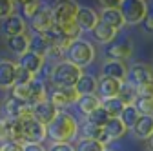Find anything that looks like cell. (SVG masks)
<instances>
[{"label":"cell","mask_w":153,"mask_h":151,"mask_svg":"<svg viewBox=\"0 0 153 151\" xmlns=\"http://www.w3.org/2000/svg\"><path fill=\"white\" fill-rule=\"evenodd\" d=\"M18 66L15 60H0V89H11L16 80Z\"/></svg>","instance_id":"17"},{"label":"cell","mask_w":153,"mask_h":151,"mask_svg":"<svg viewBox=\"0 0 153 151\" xmlns=\"http://www.w3.org/2000/svg\"><path fill=\"white\" fill-rule=\"evenodd\" d=\"M6 46L11 53H15L16 56H22L27 47H29V35H16V36H9L6 38Z\"/></svg>","instance_id":"27"},{"label":"cell","mask_w":153,"mask_h":151,"mask_svg":"<svg viewBox=\"0 0 153 151\" xmlns=\"http://www.w3.org/2000/svg\"><path fill=\"white\" fill-rule=\"evenodd\" d=\"M15 9H16V2H13V0H0V20L15 15Z\"/></svg>","instance_id":"37"},{"label":"cell","mask_w":153,"mask_h":151,"mask_svg":"<svg viewBox=\"0 0 153 151\" xmlns=\"http://www.w3.org/2000/svg\"><path fill=\"white\" fill-rule=\"evenodd\" d=\"M16 6L20 7V11H22L20 16L24 18V20H31L33 15L42 7V4L38 2V0H29V2H27V0H26V2H16Z\"/></svg>","instance_id":"34"},{"label":"cell","mask_w":153,"mask_h":151,"mask_svg":"<svg viewBox=\"0 0 153 151\" xmlns=\"http://www.w3.org/2000/svg\"><path fill=\"white\" fill-rule=\"evenodd\" d=\"M119 11L124 18V24L128 26H137L146 16L149 15V7L144 0H120L119 2Z\"/></svg>","instance_id":"5"},{"label":"cell","mask_w":153,"mask_h":151,"mask_svg":"<svg viewBox=\"0 0 153 151\" xmlns=\"http://www.w3.org/2000/svg\"><path fill=\"white\" fill-rule=\"evenodd\" d=\"M22 124V142L26 144H44L46 140V126L36 122L33 117L20 120Z\"/></svg>","instance_id":"6"},{"label":"cell","mask_w":153,"mask_h":151,"mask_svg":"<svg viewBox=\"0 0 153 151\" xmlns=\"http://www.w3.org/2000/svg\"><path fill=\"white\" fill-rule=\"evenodd\" d=\"M27 87H29V98H27V102H29L31 106L48 100V93H49V89H48V84H46L42 78L35 77V78L29 82Z\"/></svg>","instance_id":"21"},{"label":"cell","mask_w":153,"mask_h":151,"mask_svg":"<svg viewBox=\"0 0 153 151\" xmlns=\"http://www.w3.org/2000/svg\"><path fill=\"white\" fill-rule=\"evenodd\" d=\"M27 31V24L20 15H11L4 20H0V33H2L6 38L9 36H16V35H26Z\"/></svg>","instance_id":"11"},{"label":"cell","mask_w":153,"mask_h":151,"mask_svg":"<svg viewBox=\"0 0 153 151\" xmlns=\"http://www.w3.org/2000/svg\"><path fill=\"white\" fill-rule=\"evenodd\" d=\"M131 106L137 109V113L140 117H151V113H153V97H135V100H133Z\"/></svg>","instance_id":"30"},{"label":"cell","mask_w":153,"mask_h":151,"mask_svg":"<svg viewBox=\"0 0 153 151\" xmlns=\"http://www.w3.org/2000/svg\"><path fill=\"white\" fill-rule=\"evenodd\" d=\"M73 89L76 91L79 97H86V95H95L97 93V77L89 73H82L80 78L75 82Z\"/></svg>","instance_id":"22"},{"label":"cell","mask_w":153,"mask_h":151,"mask_svg":"<svg viewBox=\"0 0 153 151\" xmlns=\"http://www.w3.org/2000/svg\"><path fill=\"white\" fill-rule=\"evenodd\" d=\"M139 113H137V109L133 107V106H124V109H122V113L119 115V118H120V122L124 124V127L129 131L133 126H135V122L139 120Z\"/></svg>","instance_id":"31"},{"label":"cell","mask_w":153,"mask_h":151,"mask_svg":"<svg viewBox=\"0 0 153 151\" xmlns=\"http://www.w3.org/2000/svg\"><path fill=\"white\" fill-rule=\"evenodd\" d=\"M75 106H76V111H79L82 117H86V118H88L95 109H99V107H100V98H99L97 95L79 97V100L75 102Z\"/></svg>","instance_id":"26"},{"label":"cell","mask_w":153,"mask_h":151,"mask_svg":"<svg viewBox=\"0 0 153 151\" xmlns=\"http://www.w3.org/2000/svg\"><path fill=\"white\" fill-rule=\"evenodd\" d=\"M100 7L102 9H113V7H119V2H117V0H102Z\"/></svg>","instance_id":"43"},{"label":"cell","mask_w":153,"mask_h":151,"mask_svg":"<svg viewBox=\"0 0 153 151\" xmlns=\"http://www.w3.org/2000/svg\"><path fill=\"white\" fill-rule=\"evenodd\" d=\"M56 115H59V109H56L49 100H44V102H38L31 107V117L36 120V122H40L44 126H48Z\"/></svg>","instance_id":"15"},{"label":"cell","mask_w":153,"mask_h":151,"mask_svg":"<svg viewBox=\"0 0 153 151\" xmlns=\"http://www.w3.org/2000/svg\"><path fill=\"white\" fill-rule=\"evenodd\" d=\"M88 122H91V124H95V126H99V127H102L108 120H109V117L106 115V111L102 109V107H99V109H95L91 115L86 118Z\"/></svg>","instance_id":"36"},{"label":"cell","mask_w":153,"mask_h":151,"mask_svg":"<svg viewBox=\"0 0 153 151\" xmlns=\"http://www.w3.org/2000/svg\"><path fill=\"white\" fill-rule=\"evenodd\" d=\"M48 100L59 111H64L66 107L75 106V102L79 100V95L73 87H53L48 93Z\"/></svg>","instance_id":"7"},{"label":"cell","mask_w":153,"mask_h":151,"mask_svg":"<svg viewBox=\"0 0 153 151\" xmlns=\"http://www.w3.org/2000/svg\"><path fill=\"white\" fill-rule=\"evenodd\" d=\"M22 151H46L44 144H26L22 142Z\"/></svg>","instance_id":"42"},{"label":"cell","mask_w":153,"mask_h":151,"mask_svg":"<svg viewBox=\"0 0 153 151\" xmlns=\"http://www.w3.org/2000/svg\"><path fill=\"white\" fill-rule=\"evenodd\" d=\"M29 27L33 35H44L53 27V20H51V7H40L33 18L29 20Z\"/></svg>","instance_id":"12"},{"label":"cell","mask_w":153,"mask_h":151,"mask_svg":"<svg viewBox=\"0 0 153 151\" xmlns=\"http://www.w3.org/2000/svg\"><path fill=\"white\" fill-rule=\"evenodd\" d=\"M2 142H22L20 120H9L0 117V144Z\"/></svg>","instance_id":"10"},{"label":"cell","mask_w":153,"mask_h":151,"mask_svg":"<svg viewBox=\"0 0 153 151\" xmlns=\"http://www.w3.org/2000/svg\"><path fill=\"white\" fill-rule=\"evenodd\" d=\"M79 4L76 2H59L51 7V20H53V26L62 29L64 33H68L73 40L80 38V31L75 24V16H76V11H79Z\"/></svg>","instance_id":"2"},{"label":"cell","mask_w":153,"mask_h":151,"mask_svg":"<svg viewBox=\"0 0 153 151\" xmlns=\"http://www.w3.org/2000/svg\"><path fill=\"white\" fill-rule=\"evenodd\" d=\"M75 151H106V146L100 144L99 140L91 138H79L75 144Z\"/></svg>","instance_id":"35"},{"label":"cell","mask_w":153,"mask_h":151,"mask_svg":"<svg viewBox=\"0 0 153 151\" xmlns=\"http://www.w3.org/2000/svg\"><path fill=\"white\" fill-rule=\"evenodd\" d=\"M0 151H22V142H2Z\"/></svg>","instance_id":"40"},{"label":"cell","mask_w":153,"mask_h":151,"mask_svg":"<svg viewBox=\"0 0 153 151\" xmlns=\"http://www.w3.org/2000/svg\"><path fill=\"white\" fill-rule=\"evenodd\" d=\"M27 51L46 58V55L51 51V46H49V42L44 38L42 35H29V47H27Z\"/></svg>","instance_id":"28"},{"label":"cell","mask_w":153,"mask_h":151,"mask_svg":"<svg viewBox=\"0 0 153 151\" xmlns=\"http://www.w3.org/2000/svg\"><path fill=\"white\" fill-rule=\"evenodd\" d=\"M79 131L82 133V138H91V140H99L100 142V137H102V127L95 126L88 120L82 122V126L79 127Z\"/></svg>","instance_id":"33"},{"label":"cell","mask_w":153,"mask_h":151,"mask_svg":"<svg viewBox=\"0 0 153 151\" xmlns=\"http://www.w3.org/2000/svg\"><path fill=\"white\" fill-rule=\"evenodd\" d=\"M106 151H113V149H108V147H106Z\"/></svg>","instance_id":"45"},{"label":"cell","mask_w":153,"mask_h":151,"mask_svg":"<svg viewBox=\"0 0 153 151\" xmlns=\"http://www.w3.org/2000/svg\"><path fill=\"white\" fill-rule=\"evenodd\" d=\"M120 84L122 82H117L113 78H106V77H100L97 78V95L100 100H106V98H115L119 95V89H120Z\"/></svg>","instance_id":"20"},{"label":"cell","mask_w":153,"mask_h":151,"mask_svg":"<svg viewBox=\"0 0 153 151\" xmlns=\"http://www.w3.org/2000/svg\"><path fill=\"white\" fill-rule=\"evenodd\" d=\"M100 107L106 111V115L109 118H119V115L124 109V104L115 97V98H106V100H100Z\"/></svg>","instance_id":"29"},{"label":"cell","mask_w":153,"mask_h":151,"mask_svg":"<svg viewBox=\"0 0 153 151\" xmlns=\"http://www.w3.org/2000/svg\"><path fill=\"white\" fill-rule=\"evenodd\" d=\"M35 77L31 73H27V71H24V69H20L18 67V73H16V80H15V84H27V82H31Z\"/></svg>","instance_id":"38"},{"label":"cell","mask_w":153,"mask_h":151,"mask_svg":"<svg viewBox=\"0 0 153 151\" xmlns=\"http://www.w3.org/2000/svg\"><path fill=\"white\" fill-rule=\"evenodd\" d=\"M91 35H93V38L97 40L99 44H111V42H115V38L119 36V31H115L113 27H109V26H106L104 22H97V26H95L93 29H91Z\"/></svg>","instance_id":"23"},{"label":"cell","mask_w":153,"mask_h":151,"mask_svg":"<svg viewBox=\"0 0 153 151\" xmlns=\"http://www.w3.org/2000/svg\"><path fill=\"white\" fill-rule=\"evenodd\" d=\"M126 73H128V66L124 62H119V60H106L100 67V77L113 78L117 82L126 80Z\"/></svg>","instance_id":"19"},{"label":"cell","mask_w":153,"mask_h":151,"mask_svg":"<svg viewBox=\"0 0 153 151\" xmlns=\"http://www.w3.org/2000/svg\"><path fill=\"white\" fill-rule=\"evenodd\" d=\"M146 29H148L149 33H151V29H153V22H151V16H149V15L146 16Z\"/></svg>","instance_id":"44"},{"label":"cell","mask_w":153,"mask_h":151,"mask_svg":"<svg viewBox=\"0 0 153 151\" xmlns=\"http://www.w3.org/2000/svg\"><path fill=\"white\" fill-rule=\"evenodd\" d=\"M76 133H79V120L66 111H59V115L46 126V138H49L51 144L71 142Z\"/></svg>","instance_id":"1"},{"label":"cell","mask_w":153,"mask_h":151,"mask_svg":"<svg viewBox=\"0 0 153 151\" xmlns=\"http://www.w3.org/2000/svg\"><path fill=\"white\" fill-rule=\"evenodd\" d=\"M135 97H137L135 87H133L131 84H128V82L124 80V82L120 84V89H119L117 98H119L124 106H131V104H133V100H135Z\"/></svg>","instance_id":"32"},{"label":"cell","mask_w":153,"mask_h":151,"mask_svg":"<svg viewBox=\"0 0 153 151\" xmlns=\"http://www.w3.org/2000/svg\"><path fill=\"white\" fill-rule=\"evenodd\" d=\"M46 151H75V146L71 142H62V144H51L46 147Z\"/></svg>","instance_id":"39"},{"label":"cell","mask_w":153,"mask_h":151,"mask_svg":"<svg viewBox=\"0 0 153 151\" xmlns=\"http://www.w3.org/2000/svg\"><path fill=\"white\" fill-rule=\"evenodd\" d=\"M133 55V44L129 40H115L108 46L106 49V56L108 60H119V62H126L129 56Z\"/></svg>","instance_id":"14"},{"label":"cell","mask_w":153,"mask_h":151,"mask_svg":"<svg viewBox=\"0 0 153 151\" xmlns=\"http://www.w3.org/2000/svg\"><path fill=\"white\" fill-rule=\"evenodd\" d=\"M84 71L80 67H76L66 60H60L51 66L49 69V82L53 87H73L75 82L80 78V75Z\"/></svg>","instance_id":"4"},{"label":"cell","mask_w":153,"mask_h":151,"mask_svg":"<svg viewBox=\"0 0 153 151\" xmlns=\"http://www.w3.org/2000/svg\"><path fill=\"white\" fill-rule=\"evenodd\" d=\"M153 73H151V67L144 62H139V64H133L131 67H128V73H126V82L131 84L133 87H140V86H148V84H153Z\"/></svg>","instance_id":"8"},{"label":"cell","mask_w":153,"mask_h":151,"mask_svg":"<svg viewBox=\"0 0 153 151\" xmlns=\"http://www.w3.org/2000/svg\"><path fill=\"white\" fill-rule=\"evenodd\" d=\"M31 104L24 102V100H18L15 97H9L6 102H4V113L6 117L4 118H9V120H24L27 117H31Z\"/></svg>","instance_id":"9"},{"label":"cell","mask_w":153,"mask_h":151,"mask_svg":"<svg viewBox=\"0 0 153 151\" xmlns=\"http://www.w3.org/2000/svg\"><path fill=\"white\" fill-rule=\"evenodd\" d=\"M95 58H97V49L86 38L73 40L64 51V60L76 66V67H80V69L91 66L95 62Z\"/></svg>","instance_id":"3"},{"label":"cell","mask_w":153,"mask_h":151,"mask_svg":"<svg viewBox=\"0 0 153 151\" xmlns=\"http://www.w3.org/2000/svg\"><path fill=\"white\" fill-rule=\"evenodd\" d=\"M99 22V13L91 9V7H79V11H76V16H75V24L76 27H79V31H89L97 26Z\"/></svg>","instance_id":"18"},{"label":"cell","mask_w":153,"mask_h":151,"mask_svg":"<svg viewBox=\"0 0 153 151\" xmlns=\"http://www.w3.org/2000/svg\"><path fill=\"white\" fill-rule=\"evenodd\" d=\"M135 91H137V97H153V84L140 86V87H137Z\"/></svg>","instance_id":"41"},{"label":"cell","mask_w":153,"mask_h":151,"mask_svg":"<svg viewBox=\"0 0 153 151\" xmlns=\"http://www.w3.org/2000/svg\"><path fill=\"white\" fill-rule=\"evenodd\" d=\"M133 135L140 140H151L153 135V117H139L135 126L131 127Z\"/></svg>","instance_id":"25"},{"label":"cell","mask_w":153,"mask_h":151,"mask_svg":"<svg viewBox=\"0 0 153 151\" xmlns=\"http://www.w3.org/2000/svg\"><path fill=\"white\" fill-rule=\"evenodd\" d=\"M99 20L104 22L106 26L113 27L115 31H120L126 24H124V18L119 11V7H113V9H102L100 15H99Z\"/></svg>","instance_id":"24"},{"label":"cell","mask_w":153,"mask_h":151,"mask_svg":"<svg viewBox=\"0 0 153 151\" xmlns=\"http://www.w3.org/2000/svg\"><path fill=\"white\" fill-rule=\"evenodd\" d=\"M128 133V129L124 127V124L120 122V118H109L104 126H102V137H100V144L108 146L109 142H115L122 138Z\"/></svg>","instance_id":"13"},{"label":"cell","mask_w":153,"mask_h":151,"mask_svg":"<svg viewBox=\"0 0 153 151\" xmlns=\"http://www.w3.org/2000/svg\"><path fill=\"white\" fill-rule=\"evenodd\" d=\"M44 64H46V60L42 56H38V55H35L31 51H26L22 56H18V60H16V66L20 69H24V71H27V73H31L33 77H36V75L42 71Z\"/></svg>","instance_id":"16"}]
</instances>
